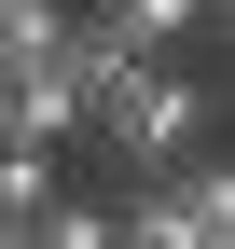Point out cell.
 <instances>
[{
	"label": "cell",
	"instance_id": "8992f818",
	"mask_svg": "<svg viewBox=\"0 0 235 249\" xmlns=\"http://www.w3.org/2000/svg\"><path fill=\"white\" fill-rule=\"evenodd\" d=\"M208 28H221V42H235V0H208Z\"/></svg>",
	"mask_w": 235,
	"mask_h": 249
},
{
	"label": "cell",
	"instance_id": "3957f363",
	"mask_svg": "<svg viewBox=\"0 0 235 249\" xmlns=\"http://www.w3.org/2000/svg\"><path fill=\"white\" fill-rule=\"evenodd\" d=\"M69 28H83V55L111 70V55H180L194 28H208V0H83Z\"/></svg>",
	"mask_w": 235,
	"mask_h": 249
},
{
	"label": "cell",
	"instance_id": "7a4b0ae2",
	"mask_svg": "<svg viewBox=\"0 0 235 249\" xmlns=\"http://www.w3.org/2000/svg\"><path fill=\"white\" fill-rule=\"evenodd\" d=\"M125 249H235V166H152L125 180Z\"/></svg>",
	"mask_w": 235,
	"mask_h": 249
},
{
	"label": "cell",
	"instance_id": "6da1fadb",
	"mask_svg": "<svg viewBox=\"0 0 235 249\" xmlns=\"http://www.w3.org/2000/svg\"><path fill=\"white\" fill-rule=\"evenodd\" d=\"M83 139H97L125 180H152V166H180V152L208 139V83H194L180 55H111V70H97V111H83Z\"/></svg>",
	"mask_w": 235,
	"mask_h": 249
},
{
	"label": "cell",
	"instance_id": "277c9868",
	"mask_svg": "<svg viewBox=\"0 0 235 249\" xmlns=\"http://www.w3.org/2000/svg\"><path fill=\"white\" fill-rule=\"evenodd\" d=\"M55 208V139H0V235H28Z\"/></svg>",
	"mask_w": 235,
	"mask_h": 249
},
{
	"label": "cell",
	"instance_id": "5b68a950",
	"mask_svg": "<svg viewBox=\"0 0 235 249\" xmlns=\"http://www.w3.org/2000/svg\"><path fill=\"white\" fill-rule=\"evenodd\" d=\"M28 235H42V249H97V235H125V208H69V194H55Z\"/></svg>",
	"mask_w": 235,
	"mask_h": 249
}]
</instances>
